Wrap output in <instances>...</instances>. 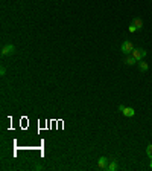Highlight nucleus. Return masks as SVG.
Listing matches in <instances>:
<instances>
[{"label": "nucleus", "mask_w": 152, "mask_h": 171, "mask_svg": "<svg viewBox=\"0 0 152 171\" xmlns=\"http://www.w3.org/2000/svg\"><path fill=\"white\" fill-rule=\"evenodd\" d=\"M97 166L100 168V169H107L108 168V160H107V157H99V160H97Z\"/></svg>", "instance_id": "obj_5"}, {"label": "nucleus", "mask_w": 152, "mask_h": 171, "mask_svg": "<svg viewBox=\"0 0 152 171\" xmlns=\"http://www.w3.org/2000/svg\"><path fill=\"white\" fill-rule=\"evenodd\" d=\"M5 73H6V67H5V66H2V67H0V75L3 77Z\"/></svg>", "instance_id": "obj_12"}, {"label": "nucleus", "mask_w": 152, "mask_h": 171, "mask_svg": "<svg viewBox=\"0 0 152 171\" xmlns=\"http://www.w3.org/2000/svg\"><path fill=\"white\" fill-rule=\"evenodd\" d=\"M146 154H147L149 159H152V144H149V145L146 147Z\"/></svg>", "instance_id": "obj_10"}, {"label": "nucleus", "mask_w": 152, "mask_h": 171, "mask_svg": "<svg viewBox=\"0 0 152 171\" xmlns=\"http://www.w3.org/2000/svg\"><path fill=\"white\" fill-rule=\"evenodd\" d=\"M120 49H122V52H123L125 55H131L132 51H134V46H132V43H131L129 40H125V41L122 43Z\"/></svg>", "instance_id": "obj_1"}, {"label": "nucleus", "mask_w": 152, "mask_h": 171, "mask_svg": "<svg viewBox=\"0 0 152 171\" xmlns=\"http://www.w3.org/2000/svg\"><path fill=\"white\" fill-rule=\"evenodd\" d=\"M131 24H134V26H135L138 31H140V29H143V20H141L140 17H135V18H132Z\"/></svg>", "instance_id": "obj_6"}, {"label": "nucleus", "mask_w": 152, "mask_h": 171, "mask_svg": "<svg viewBox=\"0 0 152 171\" xmlns=\"http://www.w3.org/2000/svg\"><path fill=\"white\" fill-rule=\"evenodd\" d=\"M15 52V46L14 44H5L2 47V57H8V55H12Z\"/></svg>", "instance_id": "obj_4"}, {"label": "nucleus", "mask_w": 152, "mask_h": 171, "mask_svg": "<svg viewBox=\"0 0 152 171\" xmlns=\"http://www.w3.org/2000/svg\"><path fill=\"white\" fill-rule=\"evenodd\" d=\"M128 29H129V32H131V34H132V32H137V31H138V29H137V28L134 26V24H129V28H128Z\"/></svg>", "instance_id": "obj_11"}, {"label": "nucleus", "mask_w": 152, "mask_h": 171, "mask_svg": "<svg viewBox=\"0 0 152 171\" xmlns=\"http://www.w3.org/2000/svg\"><path fill=\"white\" fill-rule=\"evenodd\" d=\"M119 112L126 118H132L135 115V110L132 107H125V106H119Z\"/></svg>", "instance_id": "obj_2"}, {"label": "nucleus", "mask_w": 152, "mask_h": 171, "mask_svg": "<svg viewBox=\"0 0 152 171\" xmlns=\"http://www.w3.org/2000/svg\"><path fill=\"white\" fill-rule=\"evenodd\" d=\"M149 168H152V159H150V162H149Z\"/></svg>", "instance_id": "obj_13"}, {"label": "nucleus", "mask_w": 152, "mask_h": 171, "mask_svg": "<svg viewBox=\"0 0 152 171\" xmlns=\"http://www.w3.org/2000/svg\"><path fill=\"white\" fill-rule=\"evenodd\" d=\"M135 63H138V61H137L132 55H128V57L125 58V64H126V66H134Z\"/></svg>", "instance_id": "obj_7"}, {"label": "nucleus", "mask_w": 152, "mask_h": 171, "mask_svg": "<svg viewBox=\"0 0 152 171\" xmlns=\"http://www.w3.org/2000/svg\"><path fill=\"white\" fill-rule=\"evenodd\" d=\"M131 55H132L137 61H141V60L146 57V51H144V49H141V47H137V49L134 47V51H132Z\"/></svg>", "instance_id": "obj_3"}, {"label": "nucleus", "mask_w": 152, "mask_h": 171, "mask_svg": "<svg viewBox=\"0 0 152 171\" xmlns=\"http://www.w3.org/2000/svg\"><path fill=\"white\" fill-rule=\"evenodd\" d=\"M117 166H119V165H117V162H116V160H111V162L108 163V168H107V169H110V171H116V169H117Z\"/></svg>", "instance_id": "obj_9"}, {"label": "nucleus", "mask_w": 152, "mask_h": 171, "mask_svg": "<svg viewBox=\"0 0 152 171\" xmlns=\"http://www.w3.org/2000/svg\"><path fill=\"white\" fill-rule=\"evenodd\" d=\"M138 69L141 70V72H147V69H149V66H147V63L146 61H138Z\"/></svg>", "instance_id": "obj_8"}]
</instances>
